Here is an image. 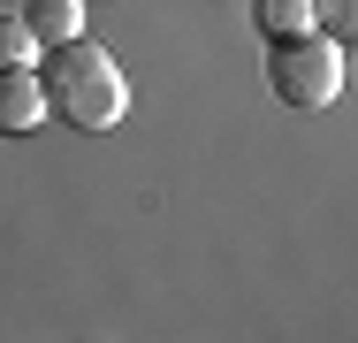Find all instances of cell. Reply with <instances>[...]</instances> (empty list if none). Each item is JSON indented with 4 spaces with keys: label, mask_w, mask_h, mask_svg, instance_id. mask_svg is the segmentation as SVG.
<instances>
[{
    "label": "cell",
    "mask_w": 358,
    "mask_h": 343,
    "mask_svg": "<svg viewBox=\"0 0 358 343\" xmlns=\"http://www.w3.org/2000/svg\"><path fill=\"white\" fill-rule=\"evenodd\" d=\"M38 76H46V99H54V115L69 122V130H115L122 115H130V84H122V62L107 54V46H92V38H62V46H46L38 54Z\"/></svg>",
    "instance_id": "cell-1"
},
{
    "label": "cell",
    "mask_w": 358,
    "mask_h": 343,
    "mask_svg": "<svg viewBox=\"0 0 358 343\" xmlns=\"http://www.w3.org/2000/svg\"><path fill=\"white\" fill-rule=\"evenodd\" d=\"M267 84H275L282 107L320 115V107H336V92H343V46H336L328 31L275 38V46H267Z\"/></svg>",
    "instance_id": "cell-2"
},
{
    "label": "cell",
    "mask_w": 358,
    "mask_h": 343,
    "mask_svg": "<svg viewBox=\"0 0 358 343\" xmlns=\"http://www.w3.org/2000/svg\"><path fill=\"white\" fill-rule=\"evenodd\" d=\"M46 115H54L46 76L38 69H0V137H31Z\"/></svg>",
    "instance_id": "cell-3"
},
{
    "label": "cell",
    "mask_w": 358,
    "mask_h": 343,
    "mask_svg": "<svg viewBox=\"0 0 358 343\" xmlns=\"http://www.w3.org/2000/svg\"><path fill=\"white\" fill-rule=\"evenodd\" d=\"M252 23L259 38H297V31H320V0H252Z\"/></svg>",
    "instance_id": "cell-4"
},
{
    "label": "cell",
    "mask_w": 358,
    "mask_h": 343,
    "mask_svg": "<svg viewBox=\"0 0 358 343\" xmlns=\"http://www.w3.org/2000/svg\"><path fill=\"white\" fill-rule=\"evenodd\" d=\"M23 23L38 31V46L84 38V0H23Z\"/></svg>",
    "instance_id": "cell-5"
},
{
    "label": "cell",
    "mask_w": 358,
    "mask_h": 343,
    "mask_svg": "<svg viewBox=\"0 0 358 343\" xmlns=\"http://www.w3.org/2000/svg\"><path fill=\"white\" fill-rule=\"evenodd\" d=\"M38 31L23 23V15H0V69H38Z\"/></svg>",
    "instance_id": "cell-6"
},
{
    "label": "cell",
    "mask_w": 358,
    "mask_h": 343,
    "mask_svg": "<svg viewBox=\"0 0 358 343\" xmlns=\"http://www.w3.org/2000/svg\"><path fill=\"white\" fill-rule=\"evenodd\" d=\"M320 31H328L343 54H358V0H320Z\"/></svg>",
    "instance_id": "cell-7"
}]
</instances>
